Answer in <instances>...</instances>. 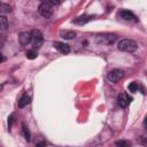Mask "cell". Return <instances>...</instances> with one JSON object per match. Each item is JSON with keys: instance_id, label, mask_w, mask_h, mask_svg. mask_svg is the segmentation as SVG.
I'll return each instance as SVG.
<instances>
[{"instance_id": "cell-6", "label": "cell", "mask_w": 147, "mask_h": 147, "mask_svg": "<svg viewBox=\"0 0 147 147\" xmlns=\"http://www.w3.org/2000/svg\"><path fill=\"white\" fill-rule=\"evenodd\" d=\"M18 42L22 46H26L28 44H30L31 42V32H28V31L21 32L18 34Z\"/></svg>"}, {"instance_id": "cell-5", "label": "cell", "mask_w": 147, "mask_h": 147, "mask_svg": "<svg viewBox=\"0 0 147 147\" xmlns=\"http://www.w3.org/2000/svg\"><path fill=\"white\" fill-rule=\"evenodd\" d=\"M123 77H124V71L122 69H113L107 75V79L109 82H111V83H117Z\"/></svg>"}, {"instance_id": "cell-12", "label": "cell", "mask_w": 147, "mask_h": 147, "mask_svg": "<svg viewBox=\"0 0 147 147\" xmlns=\"http://www.w3.org/2000/svg\"><path fill=\"white\" fill-rule=\"evenodd\" d=\"M30 103V96L26 94V93H24L20 99H18V102H17V106H18V108H24L26 105H29Z\"/></svg>"}, {"instance_id": "cell-1", "label": "cell", "mask_w": 147, "mask_h": 147, "mask_svg": "<svg viewBox=\"0 0 147 147\" xmlns=\"http://www.w3.org/2000/svg\"><path fill=\"white\" fill-rule=\"evenodd\" d=\"M117 48L121 51V52H126V53H132V52H136L138 49V44L132 40V39H127V38H124V39H121L118 42H117Z\"/></svg>"}, {"instance_id": "cell-2", "label": "cell", "mask_w": 147, "mask_h": 147, "mask_svg": "<svg viewBox=\"0 0 147 147\" xmlns=\"http://www.w3.org/2000/svg\"><path fill=\"white\" fill-rule=\"evenodd\" d=\"M117 40V36L114 33H102L96 36V42L101 45H113Z\"/></svg>"}, {"instance_id": "cell-11", "label": "cell", "mask_w": 147, "mask_h": 147, "mask_svg": "<svg viewBox=\"0 0 147 147\" xmlns=\"http://www.w3.org/2000/svg\"><path fill=\"white\" fill-rule=\"evenodd\" d=\"M60 36L63 39L69 40V39H74L76 37V32L72 31V30H61L60 31Z\"/></svg>"}, {"instance_id": "cell-7", "label": "cell", "mask_w": 147, "mask_h": 147, "mask_svg": "<svg viewBox=\"0 0 147 147\" xmlns=\"http://www.w3.org/2000/svg\"><path fill=\"white\" fill-rule=\"evenodd\" d=\"M53 46H54V48H56V49H57L60 53H62V54H68V53L70 52L69 45H67V44H64V42L54 41V42H53Z\"/></svg>"}, {"instance_id": "cell-13", "label": "cell", "mask_w": 147, "mask_h": 147, "mask_svg": "<svg viewBox=\"0 0 147 147\" xmlns=\"http://www.w3.org/2000/svg\"><path fill=\"white\" fill-rule=\"evenodd\" d=\"M7 28H8V20H7L6 16L1 15L0 16V30L1 31H5Z\"/></svg>"}, {"instance_id": "cell-22", "label": "cell", "mask_w": 147, "mask_h": 147, "mask_svg": "<svg viewBox=\"0 0 147 147\" xmlns=\"http://www.w3.org/2000/svg\"><path fill=\"white\" fill-rule=\"evenodd\" d=\"M11 122H13V115L9 117V121H8V125H9V127L11 126Z\"/></svg>"}, {"instance_id": "cell-23", "label": "cell", "mask_w": 147, "mask_h": 147, "mask_svg": "<svg viewBox=\"0 0 147 147\" xmlns=\"http://www.w3.org/2000/svg\"><path fill=\"white\" fill-rule=\"evenodd\" d=\"M144 127L145 129H147V117L145 118V121H144Z\"/></svg>"}, {"instance_id": "cell-3", "label": "cell", "mask_w": 147, "mask_h": 147, "mask_svg": "<svg viewBox=\"0 0 147 147\" xmlns=\"http://www.w3.org/2000/svg\"><path fill=\"white\" fill-rule=\"evenodd\" d=\"M38 11H39V14H40L42 17L48 18V17H51L52 14H53V6L51 5L49 1H42V2L39 5V7H38Z\"/></svg>"}, {"instance_id": "cell-9", "label": "cell", "mask_w": 147, "mask_h": 147, "mask_svg": "<svg viewBox=\"0 0 147 147\" xmlns=\"http://www.w3.org/2000/svg\"><path fill=\"white\" fill-rule=\"evenodd\" d=\"M130 100H131L130 96H127L126 94L122 93V94H119L118 98H117V103H118V106H119L121 108H126L127 105L130 103Z\"/></svg>"}, {"instance_id": "cell-18", "label": "cell", "mask_w": 147, "mask_h": 147, "mask_svg": "<svg viewBox=\"0 0 147 147\" xmlns=\"http://www.w3.org/2000/svg\"><path fill=\"white\" fill-rule=\"evenodd\" d=\"M0 8H1V11H2V13H9V11L11 10L10 6H9V5H6V3H1Z\"/></svg>"}, {"instance_id": "cell-19", "label": "cell", "mask_w": 147, "mask_h": 147, "mask_svg": "<svg viewBox=\"0 0 147 147\" xmlns=\"http://www.w3.org/2000/svg\"><path fill=\"white\" fill-rule=\"evenodd\" d=\"M37 52H34V51H29L28 53H26V57L28 59H30V60H33V59H36L37 57Z\"/></svg>"}, {"instance_id": "cell-14", "label": "cell", "mask_w": 147, "mask_h": 147, "mask_svg": "<svg viewBox=\"0 0 147 147\" xmlns=\"http://www.w3.org/2000/svg\"><path fill=\"white\" fill-rule=\"evenodd\" d=\"M22 133H23L25 140H26V141H30V139H31V134H30V131H29V129H28V126H26L25 124L22 125Z\"/></svg>"}, {"instance_id": "cell-10", "label": "cell", "mask_w": 147, "mask_h": 147, "mask_svg": "<svg viewBox=\"0 0 147 147\" xmlns=\"http://www.w3.org/2000/svg\"><path fill=\"white\" fill-rule=\"evenodd\" d=\"M92 18H93V16H91V15H82V16L76 17L72 22H74L75 24H78V25H84V24H86L87 22H90Z\"/></svg>"}, {"instance_id": "cell-17", "label": "cell", "mask_w": 147, "mask_h": 147, "mask_svg": "<svg viewBox=\"0 0 147 147\" xmlns=\"http://www.w3.org/2000/svg\"><path fill=\"white\" fill-rule=\"evenodd\" d=\"M129 90H130L131 92H133V93L138 92V90H139V84H138V83H136V82L131 83V84L129 85Z\"/></svg>"}, {"instance_id": "cell-4", "label": "cell", "mask_w": 147, "mask_h": 147, "mask_svg": "<svg viewBox=\"0 0 147 147\" xmlns=\"http://www.w3.org/2000/svg\"><path fill=\"white\" fill-rule=\"evenodd\" d=\"M31 44H32L33 48H40L41 45L44 44V37L39 30L31 31Z\"/></svg>"}, {"instance_id": "cell-8", "label": "cell", "mask_w": 147, "mask_h": 147, "mask_svg": "<svg viewBox=\"0 0 147 147\" xmlns=\"http://www.w3.org/2000/svg\"><path fill=\"white\" fill-rule=\"evenodd\" d=\"M118 16H121L123 20L129 21V22H136L137 21L136 15L132 11H130V10H122V11H119Z\"/></svg>"}, {"instance_id": "cell-16", "label": "cell", "mask_w": 147, "mask_h": 147, "mask_svg": "<svg viewBox=\"0 0 147 147\" xmlns=\"http://www.w3.org/2000/svg\"><path fill=\"white\" fill-rule=\"evenodd\" d=\"M138 142L145 147H147V134H142L138 138Z\"/></svg>"}, {"instance_id": "cell-20", "label": "cell", "mask_w": 147, "mask_h": 147, "mask_svg": "<svg viewBox=\"0 0 147 147\" xmlns=\"http://www.w3.org/2000/svg\"><path fill=\"white\" fill-rule=\"evenodd\" d=\"M45 146H46V144L44 141H41V142H39V144L36 145V147H45Z\"/></svg>"}, {"instance_id": "cell-21", "label": "cell", "mask_w": 147, "mask_h": 147, "mask_svg": "<svg viewBox=\"0 0 147 147\" xmlns=\"http://www.w3.org/2000/svg\"><path fill=\"white\" fill-rule=\"evenodd\" d=\"M49 2H51L52 6H54V5H59V3H60V1H54V0H51Z\"/></svg>"}, {"instance_id": "cell-15", "label": "cell", "mask_w": 147, "mask_h": 147, "mask_svg": "<svg viewBox=\"0 0 147 147\" xmlns=\"http://www.w3.org/2000/svg\"><path fill=\"white\" fill-rule=\"evenodd\" d=\"M117 147H131V142L129 140H118L115 142Z\"/></svg>"}]
</instances>
